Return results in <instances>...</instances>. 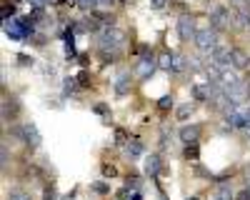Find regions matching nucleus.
<instances>
[{"label": "nucleus", "mask_w": 250, "mask_h": 200, "mask_svg": "<svg viewBox=\"0 0 250 200\" xmlns=\"http://www.w3.org/2000/svg\"><path fill=\"white\" fill-rule=\"evenodd\" d=\"M153 70H155V60H153V55H143V60L138 63V78H150L153 75Z\"/></svg>", "instance_id": "nucleus-5"}, {"label": "nucleus", "mask_w": 250, "mask_h": 200, "mask_svg": "<svg viewBox=\"0 0 250 200\" xmlns=\"http://www.w3.org/2000/svg\"><path fill=\"white\" fill-rule=\"evenodd\" d=\"M230 65L238 68V70L248 68V55H245L243 50H230Z\"/></svg>", "instance_id": "nucleus-9"}, {"label": "nucleus", "mask_w": 250, "mask_h": 200, "mask_svg": "<svg viewBox=\"0 0 250 200\" xmlns=\"http://www.w3.org/2000/svg\"><path fill=\"white\" fill-rule=\"evenodd\" d=\"M33 3H35V5H38V8H43V5H45V3H48V0H33Z\"/></svg>", "instance_id": "nucleus-24"}, {"label": "nucleus", "mask_w": 250, "mask_h": 200, "mask_svg": "<svg viewBox=\"0 0 250 200\" xmlns=\"http://www.w3.org/2000/svg\"><path fill=\"white\" fill-rule=\"evenodd\" d=\"M215 200H235V195H233V190L228 185H220L218 193H215Z\"/></svg>", "instance_id": "nucleus-13"}, {"label": "nucleus", "mask_w": 250, "mask_h": 200, "mask_svg": "<svg viewBox=\"0 0 250 200\" xmlns=\"http://www.w3.org/2000/svg\"><path fill=\"white\" fill-rule=\"evenodd\" d=\"M248 125H250V108H248Z\"/></svg>", "instance_id": "nucleus-25"}, {"label": "nucleus", "mask_w": 250, "mask_h": 200, "mask_svg": "<svg viewBox=\"0 0 250 200\" xmlns=\"http://www.w3.org/2000/svg\"><path fill=\"white\" fill-rule=\"evenodd\" d=\"M125 150H128V155L138 158V155H143V143H140V140H130V143L125 145Z\"/></svg>", "instance_id": "nucleus-12"}, {"label": "nucleus", "mask_w": 250, "mask_h": 200, "mask_svg": "<svg viewBox=\"0 0 250 200\" xmlns=\"http://www.w3.org/2000/svg\"><path fill=\"white\" fill-rule=\"evenodd\" d=\"M20 135H23V140L30 145V148H38L40 145V133H38V128H35V123H25L23 125V130H20Z\"/></svg>", "instance_id": "nucleus-3"}, {"label": "nucleus", "mask_w": 250, "mask_h": 200, "mask_svg": "<svg viewBox=\"0 0 250 200\" xmlns=\"http://www.w3.org/2000/svg\"><path fill=\"white\" fill-rule=\"evenodd\" d=\"M195 45L203 50V53H213L218 48V30H210V28H203V30H195Z\"/></svg>", "instance_id": "nucleus-1"}, {"label": "nucleus", "mask_w": 250, "mask_h": 200, "mask_svg": "<svg viewBox=\"0 0 250 200\" xmlns=\"http://www.w3.org/2000/svg\"><path fill=\"white\" fill-rule=\"evenodd\" d=\"M150 5H153L155 10H160V8H165V0H150Z\"/></svg>", "instance_id": "nucleus-18"}, {"label": "nucleus", "mask_w": 250, "mask_h": 200, "mask_svg": "<svg viewBox=\"0 0 250 200\" xmlns=\"http://www.w3.org/2000/svg\"><path fill=\"white\" fill-rule=\"evenodd\" d=\"M235 200H250V190H243V193H238V195H235Z\"/></svg>", "instance_id": "nucleus-19"}, {"label": "nucleus", "mask_w": 250, "mask_h": 200, "mask_svg": "<svg viewBox=\"0 0 250 200\" xmlns=\"http://www.w3.org/2000/svg\"><path fill=\"white\" fill-rule=\"evenodd\" d=\"M200 133H203L200 125H185V128L180 130V140H183L185 145H195L198 140H200Z\"/></svg>", "instance_id": "nucleus-4"}, {"label": "nucleus", "mask_w": 250, "mask_h": 200, "mask_svg": "<svg viewBox=\"0 0 250 200\" xmlns=\"http://www.w3.org/2000/svg\"><path fill=\"white\" fill-rule=\"evenodd\" d=\"M78 5L88 10V8H95V5H98V0H78Z\"/></svg>", "instance_id": "nucleus-17"}, {"label": "nucleus", "mask_w": 250, "mask_h": 200, "mask_svg": "<svg viewBox=\"0 0 250 200\" xmlns=\"http://www.w3.org/2000/svg\"><path fill=\"white\" fill-rule=\"evenodd\" d=\"M170 105H173V100H170V98H163V100H160V108H163V110H165V108H170Z\"/></svg>", "instance_id": "nucleus-20"}, {"label": "nucleus", "mask_w": 250, "mask_h": 200, "mask_svg": "<svg viewBox=\"0 0 250 200\" xmlns=\"http://www.w3.org/2000/svg\"><path fill=\"white\" fill-rule=\"evenodd\" d=\"M190 113H193V105H190V103H188V105H180V108H178V118H180V120H185V118L190 115Z\"/></svg>", "instance_id": "nucleus-16"}, {"label": "nucleus", "mask_w": 250, "mask_h": 200, "mask_svg": "<svg viewBox=\"0 0 250 200\" xmlns=\"http://www.w3.org/2000/svg\"><path fill=\"white\" fill-rule=\"evenodd\" d=\"M173 63H175V58H173V55H163L158 65H160L163 70H170V68H173Z\"/></svg>", "instance_id": "nucleus-14"}, {"label": "nucleus", "mask_w": 250, "mask_h": 200, "mask_svg": "<svg viewBox=\"0 0 250 200\" xmlns=\"http://www.w3.org/2000/svg\"><path fill=\"white\" fill-rule=\"evenodd\" d=\"M113 3H115V0H98V5H105V8L113 5Z\"/></svg>", "instance_id": "nucleus-23"}, {"label": "nucleus", "mask_w": 250, "mask_h": 200, "mask_svg": "<svg viewBox=\"0 0 250 200\" xmlns=\"http://www.w3.org/2000/svg\"><path fill=\"white\" fill-rule=\"evenodd\" d=\"M103 173H105V175H115V168H110V165H105V168H103Z\"/></svg>", "instance_id": "nucleus-22"}, {"label": "nucleus", "mask_w": 250, "mask_h": 200, "mask_svg": "<svg viewBox=\"0 0 250 200\" xmlns=\"http://www.w3.org/2000/svg\"><path fill=\"white\" fill-rule=\"evenodd\" d=\"M160 168H163V163H160V158H158V155L145 158V173H148V175H158Z\"/></svg>", "instance_id": "nucleus-11"}, {"label": "nucleus", "mask_w": 250, "mask_h": 200, "mask_svg": "<svg viewBox=\"0 0 250 200\" xmlns=\"http://www.w3.org/2000/svg\"><path fill=\"white\" fill-rule=\"evenodd\" d=\"M8 200H30L25 190H10L8 193Z\"/></svg>", "instance_id": "nucleus-15"}, {"label": "nucleus", "mask_w": 250, "mask_h": 200, "mask_svg": "<svg viewBox=\"0 0 250 200\" xmlns=\"http://www.w3.org/2000/svg\"><path fill=\"white\" fill-rule=\"evenodd\" d=\"M128 90H130V75L128 73H120L118 80H115V93L118 95H125Z\"/></svg>", "instance_id": "nucleus-10"}, {"label": "nucleus", "mask_w": 250, "mask_h": 200, "mask_svg": "<svg viewBox=\"0 0 250 200\" xmlns=\"http://www.w3.org/2000/svg\"><path fill=\"white\" fill-rule=\"evenodd\" d=\"M210 55H213V63L220 65V68H225L228 63H230V50H228V48H215Z\"/></svg>", "instance_id": "nucleus-7"}, {"label": "nucleus", "mask_w": 250, "mask_h": 200, "mask_svg": "<svg viewBox=\"0 0 250 200\" xmlns=\"http://www.w3.org/2000/svg\"><path fill=\"white\" fill-rule=\"evenodd\" d=\"M123 38H125V35H123L120 30L105 28V30L100 33V48H103V50H108V48H110V50H118V48L123 45Z\"/></svg>", "instance_id": "nucleus-2"}, {"label": "nucleus", "mask_w": 250, "mask_h": 200, "mask_svg": "<svg viewBox=\"0 0 250 200\" xmlns=\"http://www.w3.org/2000/svg\"><path fill=\"white\" fill-rule=\"evenodd\" d=\"M210 20H213V30H220V28H225V23H228V10H225V8H215Z\"/></svg>", "instance_id": "nucleus-8"}, {"label": "nucleus", "mask_w": 250, "mask_h": 200, "mask_svg": "<svg viewBox=\"0 0 250 200\" xmlns=\"http://www.w3.org/2000/svg\"><path fill=\"white\" fill-rule=\"evenodd\" d=\"M193 200H198V198H193Z\"/></svg>", "instance_id": "nucleus-26"}, {"label": "nucleus", "mask_w": 250, "mask_h": 200, "mask_svg": "<svg viewBox=\"0 0 250 200\" xmlns=\"http://www.w3.org/2000/svg\"><path fill=\"white\" fill-rule=\"evenodd\" d=\"M173 70H183V58H175V63H173Z\"/></svg>", "instance_id": "nucleus-21"}, {"label": "nucleus", "mask_w": 250, "mask_h": 200, "mask_svg": "<svg viewBox=\"0 0 250 200\" xmlns=\"http://www.w3.org/2000/svg\"><path fill=\"white\" fill-rule=\"evenodd\" d=\"M178 33H180L183 40L195 38V25H193V20H190V18H180V20H178Z\"/></svg>", "instance_id": "nucleus-6"}]
</instances>
